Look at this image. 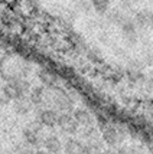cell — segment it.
<instances>
[{
	"instance_id": "6da1fadb",
	"label": "cell",
	"mask_w": 153,
	"mask_h": 154,
	"mask_svg": "<svg viewBox=\"0 0 153 154\" xmlns=\"http://www.w3.org/2000/svg\"><path fill=\"white\" fill-rule=\"evenodd\" d=\"M49 97H51V104H53L55 108L58 111H61V114H71L74 111L72 100L59 87L51 88L49 89Z\"/></svg>"
},
{
	"instance_id": "7a4b0ae2",
	"label": "cell",
	"mask_w": 153,
	"mask_h": 154,
	"mask_svg": "<svg viewBox=\"0 0 153 154\" xmlns=\"http://www.w3.org/2000/svg\"><path fill=\"white\" fill-rule=\"evenodd\" d=\"M58 127L61 128L62 133L72 135L78 131L80 125L72 117V114H59V117H58Z\"/></svg>"
},
{
	"instance_id": "3957f363",
	"label": "cell",
	"mask_w": 153,
	"mask_h": 154,
	"mask_svg": "<svg viewBox=\"0 0 153 154\" xmlns=\"http://www.w3.org/2000/svg\"><path fill=\"white\" fill-rule=\"evenodd\" d=\"M29 100L32 102V105H49L51 104V97H49V91H46L43 87H35L30 91Z\"/></svg>"
},
{
	"instance_id": "277c9868",
	"label": "cell",
	"mask_w": 153,
	"mask_h": 154,
	"mask_svg": "<svg viewBox=\"0 0 153 154\" xmlns=\"http://www.w3.org/2000/svg\"><path fill=\"white\" fill-rule=\"evenodd\" d=\"M58 112L52 109V108H45V109H42L39 111V114H38V121H39L42 125H45L48 128H52L55 125H58Z\"/></svg>"
},
{
	"instance_id": "5b68a950",
	"label": "cell",
	"mask_w": 153,
	"mask_h": 154,
	"mask_svg": "<svg viewBox=\"0 0 153 154\" xmlns=\"http://www.w3.org/2000/svg\"><path fill=\"white\" fill-rule=\"evenodd\" d=\"M101 138L103 141L108 144L110 147H114V146H117L121 140V134H120V131L117 130L116 127H111V125H108L103 130V133H101Z\"/></svg>"
},
{
	"instance_id": "8992f818",
	"label": "cell",
	"mask_w": 153,
	"mask_h": 154,
	"mask_svg": "<svg viewBox=\"0 0 153 154\" xmlns=\"http://www.w3.org/2000/svg\"><path fill=\"white\" fill-rule=\"evenodd\" d=\"M72 117L78 122V125H82V127H93L94 125V118H93V115H91V112L84 109V108L74 109Z\"/></svg>"
},
{
	"instance_id": "52a82bcc",
	"label": "cell",
	"mask_w": 153,
	"mask_h": 154,
	"mask_svg": "<svg viewBox=\"0 0 153 154\" xmlns=\"http://www.w3.org/2000/svg\"><path fill=\"white\" fill-rule=\"evenodd\" d=\"M43 147L49 154H59L62 151V143L56 135H48L43 140Z\"/></svg>"
},
{
	"instance_id": "ba28073f",
	"label": "cell",
	"mask_w": 153,
	"mask_h": 154,
	"mask_svg": "<svg viewBox=\"0 0 153 154\" xmlns=\"http://www.w3.org/2000/svg\"><path fill=\"white\" fill-rule=\"evenodd\" d=\"M64 153L65 154H85V147L84 143L75 138H68L64 146Z\"/></svg>"
},
{
	"instance_id": "9c48e42d",
	"label": "cell",
	"mask_w": 153,
	"mask_h": 154,
	"mask_svg": "<svg viewBox=\"0 0 153 154\" xmlns=\"http://www.w3.org/2000/svg\"><path fill=\"white\" fill-rule=\"evenodd\" d=\"M39 78H40V81H42V84H43L45 87H48L49 89L58 87V76H56V74H55L53 71H51V69H42L39 72Z\"/></svg>"
},
{
	"instance_id": "30bf717a",
	"label": "cell",
	"mask_w": 153,
	"mask_h": 154,
	"mask_svg": "<svg viewBox=\"0 0 153 154\" xmlns=\"http://www.w3.org/2000/svg\"><path fill=\"white\" fill-rule=\"evenodd\" d=\"M23 138H25V143L30 147H40V144H43V141L40 138V133H35L32 130L25 127L23 130Z\"/></svg>"
},
{
	"instance_id": "8fae6325",
	"label": "cell",
	"mask_w": 153,
	"mask_h": 154,
	"mask_svg": "<svg viewBox=\"0 0 153 154\" xmlns=\"http://www.w3.org/2000/svg\"><path fill=\"white\" fill-rule=\"evenodd\" d=\"M13 109L16 114L19 115H26L29 114V111H30V108H32V102L30 100L27 98V97H23V98H19V100L13 101Z\"/></svg>"
},
{
	"instance_id": "7c38bea8",
	"label": "cell",
	"mask_w": 153,
	"mask_h": 154,
	"mask_svg": "<svg viewBox=\"0 0 153 154\" xmlns=\"http://www.w3.org/2000/svg\"><path fill=\"white\" fill-rule=\"evenodd\" d=\"M84 147H85V154H104L103 146H101V143L97 138L88 140L84 144Z\"/></svg>"
},
{
	"instance_id": "4fadbf2b",
	"label": "cell",
	"mask_w": 153,
	"mask_h": 154,
	"mask_svg": "<svg viewBox=\"0 0 153 154\" xmlns=\"http://www.w3.org/2000/svg\"><path fill=\"white\" fill-rule=\"evenodd\" d=\"M13 153L14 154H35L36 151H35L30 146H27L26 143H25V144H19V146H16L14 150H13Z\"/></svg>"
},
{
	"instance_id": "5bb4252c",
	"label": "cell",
	"mask_w": 153,
	"mask_h": 154,
	"mask_svg": "<svg viewBox=\"0 0 153 154\" xmlns=\"http://www.w3.org/2000/svg\"><path fill=\"white\" fill-rule=\"evenodd\" d=\"M93 6L98 13H106L110 5H108V2H103V0H100V2H93Z\"/></svg>"
},
{
	"instance_id": "9a60e30c",
	"label": "cell",
	"mask_w": 153,
	"mask_h": 154,
	"mask_svg": "<svg viewBox=\"0 0 153 154\" xmlns=\"http://www.w3.org/2000/svg\"><path fill=\"white\" fill-rule=\"evenodd\" d=\"M119 154H139V151L133 147H121L119 148Z\"/></svg>"
},
{
	"instance_id": "2e32d148",
	"label": "cell",
	"mask_w": 153,
	"mask_h": 154,
	"mask_svg": "<svg viewBox=\"0 0 153 154\" xmlns=\"http://www.w3.org/2000/svg\"><path fill=\"white\" fill-rule=\"evenodd\" d=\"M9 102H10L9 97L5 94V91H3V89H0V105H7Z\"/></svg>"
},
{
	"instance_id": "e0dca14e",
	"label": "cell",
	"mask_w": 153,
	"mask_h": 154,
	"mask_svg": "<svg viewBox=\"0 0 153 154\" xmlns=\"http://www.w3.org/2000/svg\"><path fill=\"white\" fill-rule=\"evenodd\" d=\"M104 154H119V151H116V150H104Z\"/></svg>"
},
{
	"instance_id": "ac0fdd59",
	"label": "cell",
	"mask_w": 153,
	"mask_h": 154,
	"mask_svg": "<svg viewBox=\"0 0 153 154\" xmlns=\"http://www.w3.org/2000/svg\"><path fill=\"white\" fill-rule=\"evenodd\" d=\"M35 154H49V153H48V151H45V150H38Z\"/></svg>"
},
{
	"instance_id": "d6986e66",
	"label": "cell",
	"mask_w": 153,
	"mask_h": 154,
	"mask_svg": "<svg viewBox=\"0 0 153 154\" xmlns=\"http://www.w3.org/2000/svg\"><path fill=\"white\" fill-rule=\"evenodd\" d=\"M0 148H2V141H0Z\"/></svg>"
},
{
	"instance_id": "ffe728a7",
	"label": "cell",
	"mask_w": 153,
	"mask_h": 154,
	"mask_svg": "<svg viewBox=\"0 0 153 154\" xmlns=\"http://www.w3.org/2000/svg\"><path fill=\"white\" fill-rule=\"evenodd\" d=\"M152 81H153V75H152Z\"/></svg>"
}]
</instances>
